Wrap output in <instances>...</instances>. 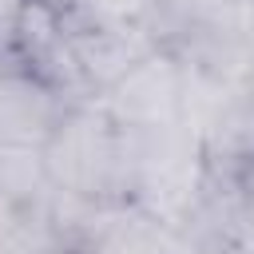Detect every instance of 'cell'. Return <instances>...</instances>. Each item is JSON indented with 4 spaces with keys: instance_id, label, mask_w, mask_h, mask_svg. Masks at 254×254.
Instances as JSON below:
<instances>
[{
    "instance_id": "cell-1",
    "label": "cell",
    "mask_w": 254,
    "mask_h": 254,
    "mask_svg": "<svg viewBox=\"0 0 254 254\" xmlns=\"http://www.w3.org/2000/svg\"><path fill=\"white\" fill-rule=\"evenodd\" d=\"M44 171L52 190L95 202L127 198V131L99 99H79L44 143Z\"/></svg>"
},
{
    "instance_id": "cell-2",
    "label": "cell",
    "mask_w": 254,
    "mask_h": 254,
    "mask_svg": "<svg viewBox=\"0 0 254 254\" xmlns=\"http://www.w3.org/2000/svg\"><path fill=\"white\" fill-rule=\"evenodd\" d=\"M103 103V111L115 119V127L143 135V131H163V127H179L183 111H187V71H183V56L163 44L155 48L143 64H135L115 87H107L103 95H95Z\"/></svg>"
},
{
    "instance_id": "cell-3",
    "label": "cell",
    "mask_w": 254,
    "mask_h": 254,
    "mask_svg": "<svg viewBox=\"0 0 254 254\" xmlns=\"http://www.w3.org/2000/svg\"><path fill=\"white\" fill-rule=\"evenodd\" d=\"M71 99L20 60H0V147L44 151Z\"/></svg>"
},
{
    "instance_id": "cell-4",
    "label": "cell",
    "mask_w": 254,
    "mask_h": 254,
    "mask_svg": "<svg viewBox=\"0 0 254 254\" xmlns=\"http://www.w3.org/2000/svg\"><path fill=\"white\" fill-rule=\"evenodd\" d=\"M67 40H71V56L91 95H103L107 87H115L135 64H143L155 48L167 44L159 24L99 28V24H71V20H67Z\"/></svg>"
},
{
    "instance_id": "cell-5",
    "label": "cell",
    "mask_w": 254,
    "mask_h": 254,
    "mask_svg": "<svg viewBox=\"0 0 254 254\" xmlns=\"http://www.w3.org/2000/svg\"><path fill=\"white\" fill-rule=\"evenodd\" d=\"M52 4H60L71 24H99V28L159 24V0H52Z\"/></svg>"
},
{
    "instance_id": "cell-6",
    "label": "cell",
    "mask_w": 254,
    "mask_h": 254,
    "mask_svg": "<svg viewBox=\"0 0 254 254\" xmlns=\"http://www.w3.org/2000/svg\"><path fill=\"white\" fill-rule=\"evenodd\" d=\"M167 254H222L214 242H206V238H198L194 230H175L171 234V246H167Z\"/></svg>"
},
{
    "instance_id": "cell-7",
    "label": "cell",
    "mask_w": 254,
    "mask_h": 254,
    "mask_svg": "<svg viewBox=\"0 0 254 254\" xmlns=\"http://www.w3.org/2000/svg\"><path fill=\"white\" fill-rule=\"evenodd\" d=\"M20 4L24 0H0V40L8 44V52H12V24L20 16Z\"/></svg>"
},
{
    "instance_id": "cell-8",
    "label": "cell",
    "mask_w": 254,
    "mask_h": 254,
    "mask_svg": "<svg viewBox=\"0 0 254 254\" xmlns=\"http://www.w3.org/2000/svg\"><path fill=\"white\" fill-rule=\"evenodd\" d=\"M238 179H242V194H246V206H250V214H254V155L238 167Z\"/></svg>"
},
{
    "instance_id": "cell-9",
    "label": "cell",
    "mask_w": 254,
    "mask_h": 254,
    "mask_svg": "<svg viewBox=\"0 0 254 254\" xmlns=\"http://www.w3.org/2000/svg\"><path fill=\"white\" fill-rule=\"evenodd\" d=\"M246 107H250V119H254V48H250V67H246Z\"/></svg>"
},
{
    "instance_id": "cell-10",
    "label": "cell",
    "mask_w": 254,
    "mask_h": 254,
    "mask_svg": "<svg viewBox=\"0 0 254 254\" xmlns=\"http://www.w3.org/2000/svg\"><path fill=\"white\" fill-rule=\"evenodd\" d=\"M0 254H24V250L16 246V238H8V234H0Z\"/></svg>"
},
{
    "instance_id": "cell-11",
    "label": "cell",
    "mask_w": 254,
    "mask_h": 254,
    "mask_svg": "<svg viewBox=\"0 0 254 254\" xmlns=\"http://www.w3.org/2000/svg\"><path fill=\"white\" fill-rule=\"evenodd\" d=\"M250 4H254V0H250Z\"/></svg>"
}]
</instances>
